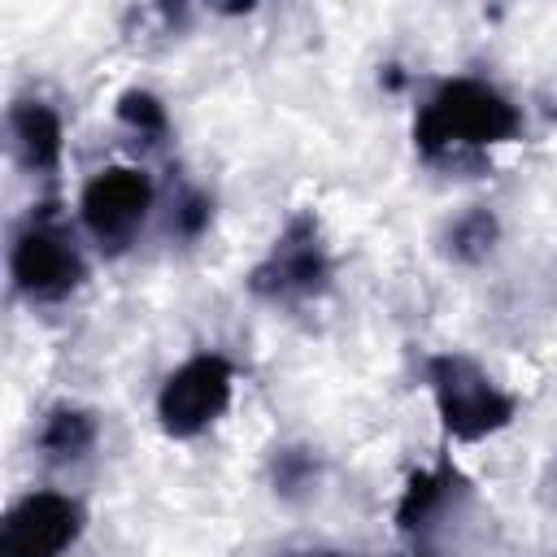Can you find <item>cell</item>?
Returning <instances> with one entry per match:
<instances>
[{
	"instance_id": "cell-10",
	"label": "cell",
	"mask_w": 557,
	"mask_h": 557,
	"mask_svg": "<svg viewBox=\"0 0 557 557\" xmlns=\"http://www.w3.org/2000/svg\"><path fill=\"white\" fill-rule=\"evenodd\" d=\"M91 444H96V413H87L78 405H57L39 426V453L48 461L83 457Z\"/></svg>"
},
{
	"instance_id": "cell-4",
	"label": "cell",
	"mask_w": 557,
	"mask_h": 557,
	"mask_svg": "<svg viewBox=\"0 0 557 557\" xmlns=\"http://www.w3.org/2000/svg\"><path fill=\"white\" fill-rule=\"evenodd\" d=\"M9 274L17 296H26L30 305H57L70 292H78V283L87 278V265L65 222L52 209H44L17 231L9 252Z\"/></svg>"
},
{
	"instance_id": "cell-2",
	"label": "cell",
	"mask_w": 557,
	"mask_h": 557,
	"mask_svg": "<svg viewBox=\"0 0 557 557\" xmlns=\"http://www.w3.org/2000/svg\"><path fill=\"white\" fill-rule=\"evenodd\" d=\"M426 387H431L440 426L461 444H479V440L505 431L518 413L513 396L500 392L492 383V374L466 352H431Z\"/></svg>"
},
{
	"instance_id": "cell-5",
	"label": "cell",
	"mask_w": 557,
	"mask_h": 557,
	"mask_svg": "<svg viewBox=\"0 0 557 557\" xmlns=\"http://www.w3.org/2000/svg\"><path fill=\"white\" fill-rule=\"evenodd\" d=\"M231 392H235V366L222 352H196L161 383L157 422L170 440H196L226 413Z\"/></svg>"
},
{
	"instance_id": "cell-15",
	"label": "cell",
	"mask_w": 557,
	"mask_h": 557,
	"mask_svg": "<svg viewBox=\"0 0 557 557\" xmlns=\"http://www.w3.org/2000/svg\"><path fill=\"white\" fill-rule=\"evenodd\" d=\"M544 487H548V500H557V461H553V470H548V483H544Z\"/></svg>"
},
{
	"instance_id": "cell-3",
	"label": "cell",
	"mask_w": 557,
	"mask_h": 557,
	"mask_svg": "<svg viewBox=\"0 0 557 557\" xmlns=\"http://www.w3.org/2000/svg\"><path fill=\"white\" fill-rule=\"evenodd\" d=\"M248 292L270 305H300L326 292L331 283V252L322 244V226L309 209L292 213L287 226L274 235L270 252L248 270Z\"/></svg>"
},
{
	"instance_id": "cell-8",
	"label": "cell",
	"mask_w": 557,
	"mask_h": 557,
	"mask_svg": "<svg viewBox=\"0 0 557 557\" xmlns=\"http://www.w3.org/2000/svg\"><path fill=\"white\" fill-rule=\"evenodd\" d=\"M9 131H13V148L17 161L35 174H52L61 165V148H65V126L61 113L48 100H13L9 109Z\"/></svg>"
},
{
	"instance_id": "cell-6",
	"label": "cell",
	"mask_w": 557,
	"mask_h": 557,
	"mask_svg": "<svg viewBox=\"0 0 557 557\" xmlns=\"http://www.w3.org/2000/svg\"><path fill=\"white\" fill-rule=\"evenodd\" d=\"M152 209V178L139 165H104L87 178L78 213L104 248H126Z\"/></svg>"
},
{
	"instance_id": "cell-1",
	"label": "cell",
	"mask_w": 557,
	"mask_h": 557,
	"mask_svg": "<svg viewBox=\"0 0 557 557\" xmlns=\"http://www.w3.org/2000/svg\"><path fill=\"white\" fill-rule=\"evenodd\" d=\"M518 135V104L483 78H444L413 117V148L431 165H466Z\"/></svg>"
},
{
	"instance_id": "cell-14",
	"label": "cell",
	"mask_w": 557,
	"mask_h": 557,
	"mask_svg": "<svg viewBox=\"0 0 557 557\" xmlns=\"http://www.w3.org/2000/svg\"><path fill=\"white\" fill-rule=\"evenodd\" d=\"M209 213H213V205H209V196H200V191H191V196L183 200V213H178V226H183V235H200V231L209 226Z\"/></svg>"
},
{
	"instance_id": "cell-9",
	"label": "cell",
	"mask_w": 557,
	"mask_h": 557,
	"mask_svg": "<svg viewBox=\"0 0 557 557\" xmlns=\"http://www.w3.org/2000/svg\"><path fill=\"white\" fill-rule=\"evenodd\" d=\"M466 487V479L453 470V466H435V470H413L405 492H400V505H396V522L400 531L418 535L431 527V518Z\"/></svg>"
},
{
	"instance_id": "cell-7",
	"label": "cell",
	"mask_w": 557,
	"mask_h": 557,
	"mask_svg": "<svg viewBox=\"0 0 557 557\" xmlns=\"http://www.w3.org/2000/svg\"><path fill=\"white\" fill-rule=\"evenodd\" d=\"M83 535V505L65 492H26L0 531V557H61Z\"/></svg>"
},
{
	"instance_id": "cell-11",
	"label": "cell",
	"mask_w": 557,
	"mask_h": 557,
	"mask_svg": "<svg viewBox=\"0 0 557 557\" xmlns=\"http://www.w3.org/2000/svg\"><path fill=\"white\" fill-rule=\"evenodd\" d=\"M496 239H500V222H496L492 209H466V213L448 226V252H453L457 261H466V265L483 261V257L496 248Z\"/></svg>"
},
{
	"instance_id": "cell-13",
	"label": "cell",
	"mask_w": 557,
	"mask_h": 557,
	"mask_svg": "<svg viewBox=\"0 0 557 557\" xmlns=\"http://www.w3.org/2000/svg\"><path fill=\"white\" fill-rule=\"evenodd\" d=\"M305 479H313V457L300 453V448L278 453V461H274V483H278L283 492H292V487H300Z\"/></svg>"
},
{
	"instance_id": "cell-16",
	"label": "cell",
	"mask_w": 557,
	"mask_h": 557,
	"mask_svg": "<svg viewBox=\"0 0 557 557\" xmlns=\"http://www.w3.org/2000/svg\"><path fill=\"white\" fill-rule=\"evenodd\" d=\"M318 557H339V553H318Z\"/></svg>"
},
{
	"instance_id": "cell-12",
	"label": "cell",
	"mask_w": 557,
	"mask_h": 557,
	"mask_svg": "<svg viewBox=\"0 0 557 557\" xmlns=\"http://www.w3.org/2000/svg\"><path fill=\"white\" fill-rule=\"evenodd\" d=\"M117 117L131 126V131H139V135H148V139H161L165 135V104L152 96V91H139V87H131V91H122L117 96Z\"/></svg>"
}]
</instances>
